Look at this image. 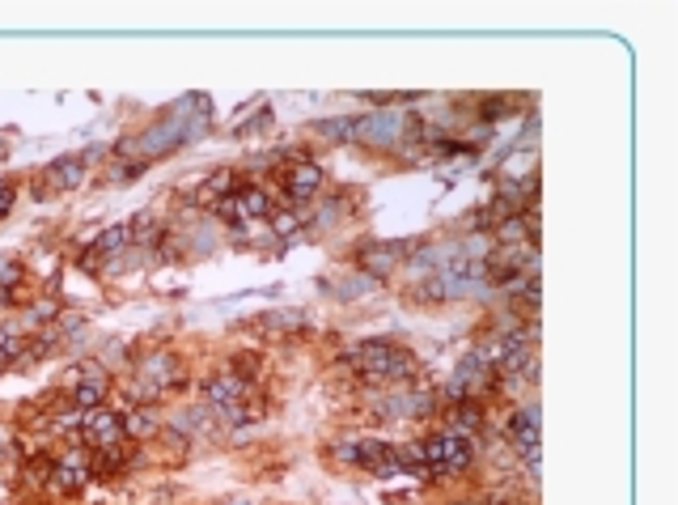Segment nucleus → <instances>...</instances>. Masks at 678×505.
I'll return each instance as SVG.
<instances>
[{"mask_svg": "<svg viewBox=\"0 0 678 505\" xmlns=\"http://www.w3.org/2000/svg\"><path fill=\"white\" fill-rule=\"evenodd\" d=\"M352 361L361 369V378H369V383H407L420 369V361L411 352H403L399 344H390V340H369V344H361V349L352 352Z\"/></svg>", "mask_w": 678, "mask_h": 505, "instance_id": "nucleus-1", "label": "nucleus"}, {"mask_svg": "<svg viewBox=\"0 0 678 505\" xmlns=\"http://www.w3.org/2000/svg\"><path fill=\"white\" fill-rule=\"evenodd\" d=\"M492 378H496V369L487 366L479 352H471V357H463V361H458L454 378L446 383V395L454 399V404H458V399H475V395H479Z\"/></svg>", "mask_w": 678, "mask_h": 505, "instance_id": "nucleus-2", "label": "nucleus"}, {"mask_svg": "<svg viewBox=\"0 0 678 505\" xmlns=\"http://www.w3.org/2000/svg\"><path fill=\"white\" fill-rule=\"evenodd\" d=\"M509 446L526 459V467H539V408H522L509 416Z\"/></svg>", "mask_w": 678, "mask_h": 505, "instance_id": "nucleus-3", "label": "nucleus"}, {"mask_svg": "<svg viewBox=\"0 0 678 505\" xmlns=\"http://www.w3.org/2000/svg\"><path fill=\"white\" fill-rule=\"evenodd\" d=\"M352 137L373 145V149H386L394 140L403 137V115L399 111H378V115H365L352 123Z\"/></svg>", "mask_w": 678, "mask_h": 505, "instance_id": "nucleus-4", "label": "nucleus"}, {"mask_svg": "<svg viewBox=\"0 0 678 505\" xmlns=\"http://www.w3.org/2000/svg\"><path fill=\"white\" fill-rule=\"evenodd\" d=\"M81 429H85V442L90 446H119L128 433H123V416L111 408H90L85 412V421H81Z\"/></svg>", "mask_w": 678, "mask_h": 505, "instance_id": "nucleus-5", "label": "nucleus"}, {"mask_svg": "<svg viewBox=\"0 0 678 505\" xmlns=\"http://www.w3.org/2000/svg\"><path fill=\"white\" fill-rule=\"evenodd\" d=\"M407 255H411V242H369L365 251H361V272H369L378 280V276L403 268Z\"/></svg>", "mask_w": 678, "mask_h": 505, "instance_id": "nucleus-6", "label": "nucleus"}, {"mask_svg": "<svg viewBox=\"0 0 678 505\" xmlns=\"http://www.w3.org/2000/svg\"><path fill=\"white\" fill-rule=\"evenodd\" d=\"M136 378H140L144 387H153L157 395H161L166 387L183 383V369H178V357H175V352H153V357H144V361H140Z\"/></svg>", "mask_w": 678, "mask_h": 505, "instance_id": "nucleus-7", "label": "nucleus"}, {"mask_svg": "<svg viewBox=\"0 0 678 505\" xmlns=\"http://www.w3.org/2000/svg\"><path fill=\"white\" fill-rule=\"evenodd\" d=\"M356 467H365L373 476H394V471H403L399 459H394V446L378 442V438H361V442H356Z\"/></svg>", "mask_w": 678, "mask_h": 505, "instance_id": "nucleus-8", "label": "nucleus"}, {"mask_svg": "<svg viewBox=\"0 0 678 505\" xmlns=\"http://www.w3.org/2000/svg\"><path fill=\"white\" fill-rule=\"evenodd\" d=\"M323 187V166H314V162H292L289 175H284V192H289L292 204H306L314 200V192Z\"/></svg>", "mask_w": 678, "mask_h": 505, "instance_id": "nucleus-9", "label": "nucleus"}, {"mask_svg": "<svg viewBox=\"0 0 678 505\" xmlns=\"http://www.w3.org/2000/svg\"><path fill=\"white\" fill-rule=\"evenodd\" d=\"M441 442V454H437V476H458L471 463V442L463 433H437Z\"/></svg>", "mask_w": 678, "mask_h": 505, "instance_id": "nucleus-10", "label": "nucleus"}, {"mask_svg": "<svg viewBox=\"0 0 678 505\" xmlns=\"http://www.w3.org/2000/svg\"><path fill=\"white\" fill-rule=\"evenodd\" d=\"M85 480H90V459L81 450H73L68 459L51 463V485H56V493H77Z\"/></svg>", "mask_w": 678, "mask_h": 505, "instance_id": "nucleus-11", "label": "nucleus"}, {"mask_svg": "<svg viewBox=\"0 0 678 505\" xmlns=\"http://www.w3.org/2000/svg\"><path fill=\"white\" fill-rule=\"evenodd\" d=\"M81 178H85V162H81V157H59V162L47 166L43 187H47V192H68V187H77Z\"/></svg>", "mask_w": 678, "mask_h": 505, "instance_id": "nucleus-12", "label": "nucleus"}, {"mask_svg": "<svg viewBox=\"0 0 678 505\" xmlns=\"http://www.w3.org/2000/svg\"><path fill=\"white\" fill-rule=\"evenodd\" d=\"M251 327L254 331H271V335H292V331L306 327V314L301 311H271V314H259Z\"/></svg>", "mask_w": 678, "mask_h": 505, "instance_id": "nucleus-13", "label": "nucleus"}, {"mask_svg": "<svg viewBox=\"0 0 678 505\" xmlns=\"http://www.w3.org/2000/svg\"><path fill=\"white\" fill-rule=\"evenodd\" d=\"M246 395V383L238 378V374H216L204 383V399L208 404H230V399H242Z\"/></svg>", "mask_w": 678, "mask_h": 505, "instance_id": "nucleus-14", "label": "nucleus"}, {"mask_svg": "<svg viewBox=\"0 0 678 505\" xmlns=\"http://www.w3.org/2000/svg\"><path fill=\"white\" fill-rule=\"evenodd\" d=\"M479 425H484V412H479V404H475V399H458V404L449 408V433H463V438H471Z\"/></svg>", "mask_w": 678, "mask_h": 505, "instance_id": "nucleus-15", "label": "nucleus"}, {"mask_svg": "<svg viewBox=\"0 0 678 505\" xmlns=\"http://www.w3.org/2000/svg\"><path fill=\"white\" fill-rule=\"evenodd\" d=\"M233 200H238L242 217H271V195L263 187H246V192L233 195Z\"/></svg>", "mask_w": 678, "mask_h": 505, "instance_id": "nucleus-16", "label": "nucleus"}, {"mask_svg": "<svg viewBox=\"0 0 678 505\" xmlns=\"http://www.w3.org/2000/svg\"><path fill=\"white\" fill-rule=\"evenodd\" d=\"M128 242H132V225H111V230L97 233L94 247H97V255H111V259H115V255L123 251Z\"/></svg>", "mask_w": 678, "mask_h": 505, "instance_id": "nucleus-17", "label": "nucleus"}, {"mask_svg": "<svg viewBox=\"0 0 678 505\" xmlns=\"http://www.w3.org/2000/svg\"><path fill=\"white\" fill-rule=\"evenodd\" d=\"M233 170H216L208 183H204V192H199V204H216V200H225L230 195V187H233Z\"/></svg>", "mask_w": 678, "mask_h": 505, "instance_id": "nucleus-18", "label": "nucleus"}, {"mask_svg": "<svg viewBox=\"0 0 678 505\" xmlns=\"http://www.w3.org/2000/svg\"><path fill=\"white\" fill-rule=\"evenodd\" d=\"M26 349H30V340H26L18 327H0V352H4L9 361H21Z\"/></svg>", "mask_w": 678, "mask_h": 505, "instance_id": "nucleus-19", "label": "nucleus"}, {"mask_svg": "<svg viewBox=\"0 0 678 505\" xmlns=\"http://www.w3.org/2000/svg\"><path fill=\"white\" fill-rule=\"evenodd\" d=\"M175 429H195V433H204V429H213V408H187L175 416Z\"/></svg>", "mask_w": 678, "mask_h": 505, "instance_id": "nucleus-20", "label": "nucleus"}, {"mask_svg": "<svg viewBox=\"0 0 678 505\" xmlns=\"http://www.w3.org/2000/svg\"><path fill=\"white\" fill-rule=\"evenodd\" d=\"M102 395H106V383H81V387L73 391V404H77L81 412L102 408Z\"/></svg>", "mask_w": 678, "mask_h": 505, "instance_id": "nucleus-21", "label": "nucleus"}, {"mask_svg": "<svg viewBox=\"0 0 678 505\" xmlns=\"http://www.w3.org/2000/svg\"><path fill=\"white\" fill-rule=\"evenodd\" d=\"M373 285H378V280L369 272H361V276H348V280H335V293H339V297H361V293H369Z\"/></svg>", "mask_w": 678, "mask_h": 505, "instance_id": "nucleus-22", "label": "nucleus"}, {"mask_svg": "<svg viewBox=\"0 0 678 505\" xmlns=\"http://www.w3.org/2000/svg\"><path fill=\"white\" fill-rule=\"evenodd\" d=\"M157 429V421L149 412H132V416H123V433H132V438H149Z\"/></svg>", "mask_w": 678, "mask_h": 505, "instance_id": "nucleus-23", "label": "nucleus"}, {"mask_svg": "<svg viewBox=\"0 0 678 505\" xmlns=\"http://www.w3.org/2000/svg\"><path fill=\"white\" fill-rule=\"evenodd\" d=\"M352 123H356V119H323V123H314V132H323V137H331V140H348Z\"/></svg>", "mask_w": 678, "mask_h": 505, "instance_id": "nucleus-24", "label": "nucleus"}, {"mask_svg": "<svg viewBox=\"0 0 678 505\" xmlns=\"http://www.w3.org/2000/svg\"><path fill=\"white\" fill-rule=\"evenodd\" d=\"M331 454H335L339 463H356V442H335V446H331Z\"/></svg>", "mask_w": 678, "mask_h": 505, "instance_id": "nucleus-25", "label": "nucleus"}, {"mask_svg": "<svg viewBox=\"0 0 678 505\" xmlns=\"http://www.w3.org/2000/svg\"><path fill=\"white\" fill-rule=\"evenodd\" d=\"M271 225H276V233H292L297 230V217L292 213H271Z\"/></svg>", "mask_w": 678, "mask_h": 505, "instance_id": "nucleus-26", "label": "nucleus"}, {"mask_svg": "<svg viewBox=\"0 0 678 505\" xmlns=\"http://www.w3.org/2000/svg\"><path fill=\"white\" fill-rule=\"evenodd\" d=\"M13 200H18V192H13V183H0V217L13 209Z\"/></svg>", "mask_w": 678, "mask_h": 505, "instance_id": "nucleus-27", "label": "nucleus"}, {"mask_svg": "<svg viewBox=\"0 0 678 505\" xmlns=\"http://www.w3.org/2000/svg\"><path fill=\"white\" fill-rule=\"evenodd\" d=\"M56 311H59L56 302H39V306L30 311V323H39V319H51V314H56Z\"/></svg>", "mask_w": 678, "mask_h": 505, "instance_id": "nucleus-28", "label": "nucleus"}, {"mask_svg": "<svg viewBox=\"0 0 678 505\" xmlns=\"http://www.w3.org/2000/svg\"><path fill=\"white\" fill-rule=\"evenodd\" d=\"M13 366V361H9V357H4V352H0V374H4V369Z\"/></svg>", "mask_w": 678, "mask_h": 505, "instance_id": "nucleus-29", "label": "nucleus"}, {"mask_svg": "<svg viewBox=\"0 0 678 505\" xmlns=\"http://www.w3.org/2000/svg\"><path fill=\"white\" fill-rule=\"evenodd\" d=\"M225 505H251V501H225Z\"/></svg>", "mask_w": 678, "mask_h": 505, "instance_id": "nucleus-30", "label": "nucleus"}]
</instances>
